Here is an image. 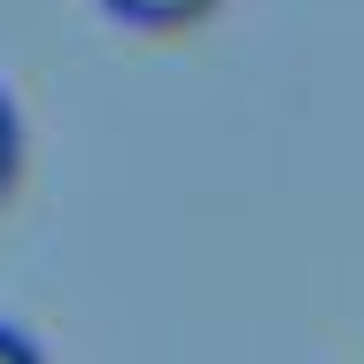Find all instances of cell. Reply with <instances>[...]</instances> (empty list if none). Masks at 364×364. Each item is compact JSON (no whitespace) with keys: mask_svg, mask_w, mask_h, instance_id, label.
Instances as JSON below:
<instances>
[{"mask_svg":"<svg viewBox=\"0 0 364 364\" xmlns=\"http://www.w3.org/2000/svg\"><path fill=\"white\" fill-rule=\"evenodd\" d=\"M109 16H124V23H140V31H194V23H210L225 0H101Z\"/></svg>","mask_w":364,"mask_h":364,"instance_id":"6da1fadb","label":"cell"},{"mask_svg":"<svg viewBox=\"0 0 364 364\" xmlns=\"http://www.w3.org/2000/svg\"><path fill=\"white\" fill-rule=\"evenodd\" d=\"M16 171H23V117H16V101L0 93V202H8Z\"/></svg>","mask_w":364,"mask_h":364,"instance_id":"7a4b0ae2","label":"cell"},{"mask_svg":"<svg viewBox=\"0 0 364 364\" xmlns=\"http://www.w3.org/2000/svg\"><path fill=\"white\" fill-rule=\"evenodd\" d=\"M0 364H47V357H39V341H31V333L0 326Z\"/></svg>","mask_w":364,"mask_h":364,"instance_id":"3957f363","label":"cell"}]
</instances>
